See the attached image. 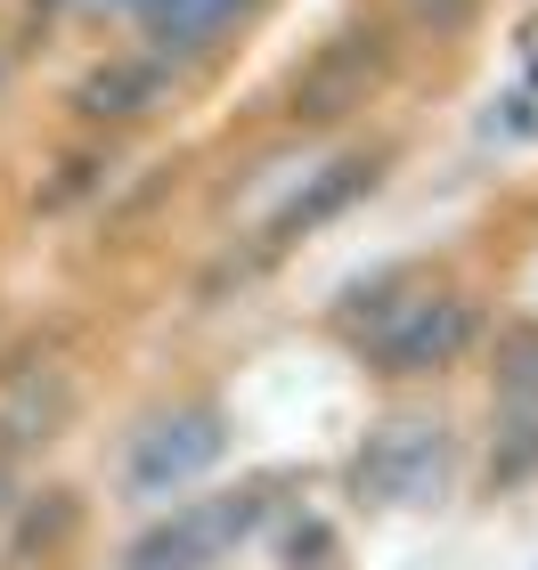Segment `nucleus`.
Returning <instances> with one entry per match:
<instances>
[{"label": "nucleus", "mask_w": 538, "mask_h": 570, "mask_svg": "<svg viewBox=\"0 0 538 570\" xmlns=\"http://www.w3.org/2000/svg\"><path fill=\"white\" fill-rule=\"evenodd\" d=\"M326 334L359 358V375L383 392H424V383L457 375L490 334L481 294H466L457 277L432 262H392L375 277L343 285V302L326 309Z\"/></svg>", "instance_id": "f257e3e1"}, {"label": "nucleus", "mask_w": 538, "mask_h": 570, "mask_svg": "<svg viewBox=\"0 0 538 570\" xmlns=\"http://www.w3.org/2000/svg\"><path fill=\"white\" fill-rule=\"evenodd\" d=\"M466 481V432L441 400H392L359 432L343 464V498L359 513H432Z\"/></svg>", "instance_id": "f03ea898"}, {"label": "nucleus", "mask_w": 538, "mask_h": 570, "mask_svg": "<svg viewBox=\"0 0 538 570\" xmlns=\"http://www.w3.org/2000/svg\"><path fill=\"white\" fill-rule=\"evenodd\" d=\"M228 400L221 392H172L156 400L147 416L123 432V456H115V481L131 505H172L188 498V489H204L228 464Z\"/></svg>", "instance_id": "7ed1b4c3"}, {"label": "nucleus", "mask_w": 538, "mask_h": 570, "mask_svg": "<svg viewBox=\"0 0 538 570\" xmlns=\"http://www.w3.org/2000/svg\"><path fill=\"white\" fill-rule=\"evenodd\" d=\"M481 375H490V440H481V481L490 498L538 481V309H515L481 334Z\"/></svg>", "instance_id": "20e7f679"}, {"label": "nucleus", "mask_w": 538, "mask_h": 570, "mask_svg": "<svg viewBox=\"0 0 538 570\" xmlns=\"http://www.w3.org/2000/svg\"><path fill=\"white\" fill-rule=\"evenodd\" d=\"M277 513L270 481H237V489H188V498H172V513L156 530L139 538L123 570H213L245 547L253 530H262Z\"/></svg>", "instance_id": "39448f33"}, {"label": "nucleus", "mask_w": 538, "mask_h": 570, "mask_svg": "<svg viewBox=\"0 0 538 570\" xmlns=\"http://www.w3.org/2000/svg\"><path fill=\"white\" fill-rule=\"evenodd\" d=\"M58 9H82L98 24L107 17L131 24L139 49H156L172 73H196V66H213L237 33H253L270 0H58Z\"/></svg>", "instance_id": "423d86ee"}, {"label": "nucleus", "mask_w": 538, "mask_h": 570, "mask_svg": "<svg viewBox=\"0 0 538 570\" xmlns=\"http://www.w3.org/2000/svg\"><path fill=\"white\" fill-rule=\"evenodd\" d=\"M383 73H392V33H383L375 17H351L343 33H326L311 58L294 66V82H286V122H311V131L351 122V115L383 90Z\"/></svg>", "instance_id": "0eeeda50"}, {"label": "nucleus", "mask_w": 538, "mask_h": 570, "mask_svg": "<svg viewBox=\"0 0 538 570\" xmlns=\"http://www.w3.org/2000/svg\"><path fill=\"white\" fill-rule=\"evenodd\" d=\"M82 416V383L58 358H25V367H0V456L25 464L41 449H58Z\"/></svg>", "instance_id": "6e6552de"}, {"label": "nucleus", "mask_w": 538, "mask_h": 570, "mask_svg": "<svg viewBox=\"0 0 538 570\" xmlns=\"http://www.w3.org/2000/svg\"><path fill=\"white\" fill-rule=\"evenodd\" d=\"M179 98V73L156 58V49H107L82 82H74V115L82 122H107V131H131V122H156Z\"/></svg>", "instance_id": "1a4fd4ad"}, {"label": "nucleus", "mask_w": 538, "mask_h": 570, "mask_svg": "<svg viewBox=\"0 0 538 570\" xmlns=\"http://www.w3.org/2000/svg\"><path fill=\"white\" fill-rule=\"evenodd\" d=\"M375 179H383V155L375 147H351V155H335L326 171H311V188H294L286 196V213H277L262 237L270 245H294V237H311L319 220H335V213H351L359 196H375Z\"/></svg>", "instance_id": "9d476101"}, {"label": "nucleus", "mask_w": 538, "mask_h": 570, "mask_svg": "<svg viewBox=\"0 0 538 570\" xmlns=\"http://www.w3.org/2000/svg\"><path fill=\"white\" fill-rule=\"evenodd\" d=\"M490 9V0H400V17L417 24V33H432V41H449V33H466V24Z\"/></svg>", "instance_id": "9b49d317"}]
</instances>
